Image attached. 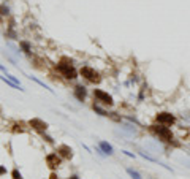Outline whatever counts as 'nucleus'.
Masks as SVG:
<instances>
[{
	"label": "nucleus",
	"mask_w": 190,
	"mask_h": 179,
	"mask_svg": "<svg viewBox=\"0 0 190 179\" xmlns=\"http://www.w3.org/2000/svg\"><path fill=\"white\" fill-rule=\"evenodd\" d=\"M151 132H152L155 136H158L160 140H163V141L171 143V140H173L171 130H170L168 127H165L163 124H162V125H151Z\"/></svg>",
	"instance_id": "nucleus-1"
},
{
	"label": "nucleus",
	"mask_w": 190,
	"mask_h": 179,
	"mask_svg": "<svg viewBox=\"0 0 190 179\" xmlns=\"http://www.w3.org/2000/svg\"><path fill=\"white\" fill-rule=\"evenodd\" d=\"M57 70H59V72L62 73V76L67 78V79H75V78H76V70L73 68L71 62H70V63H63V60H62L60 63H57Z\"/></svg>",
	"instance_id": "nucleus-2"
},
{
	"label": "nucleus",
	"mask_w": 190,
	"mask_h": 179,
	"mask_svg": "<svg viewBox=\"0 0 190 179\" xmlns=\"http://www.w3.org/2000/svg\"><path fill=\"white\" fill-rule=\"evenodd\" d=\"M93 97L97 98L100 103H103V105H108V106H113L114 105V102H113V97L108 92H103V90H100V89H95L93 90Z\"/></svg>",
	"instance_id": "nucleus-3"
},
{
	"label": "nucleus",
	"mask_w": 190,
	"mask_h": 179,
	"mask_svg": "<svg viewBox=\"0 0 190 179\" xmlns=\"http://www.w3.org/2000/svg\"><path fill=\"white\" fill-rule=\"evenodd\" d=\"M81 75H83L87 81H90V82H98L100 81V76H98V73L93 70V68H90V67H83L81 68V72H79Z\"/></svg>",
	"instance_id": "nucleus-4"
},
{
	"label": "nucleus",
	"mask_w": 190,
	"mask_h": 179,
	"mask_svg": "<svg viewBox=\"0 0 190 179\" xmlns=\"http://www.w3.org/2000/svg\"><path fill=\"white\" fill-rule=\"evenodd\" d=\"M155 120L158 122V124H163V125H171V124H174V116L173 114H170V113H160V114H157L155 116Z\"/></svg>",
	"instance_id": "nucleus-5"
},
{
	"label": "nucleus",
	"mask_w": 190,
	"mask_h": 179,
	"mask_svg": "<svg viewBox=\"0 0 190 179\" xmlns=\"http://www.w3.org/2000/svg\"><path fill=\"white\" fill-rule=\"evenodd\" d=\"M29 125H30L32 129L38 130V132H41V133H45V132L48 130V124H46L45 120H41V119H30V120H29Z\"/></svg>",
	"instance_id": "nucleus-6"
},
{
	"label": "nucleus",
	"mask_w": 190,
	"mask_h": 179,
	"mask_svg": "<svg viewBox=\"0 0 190 179\" xmlns=\"http://www.w3.org/2000/svg\"><path fill=\"white\" fill-rule=\"evenodd\" d=\"M46 163H48V167L49 168H57L59 165H60V155L57 154V152H54V154H49L48 157H46Z\"/></svg>",
	"instance_id": "nucleus-7"
},
{
	"label": "nucleus",
	"mask_w": 190,
	"mask_h": 179,
	"mask_svg": "<svg viewBox=\"0 0 190 179\" xmlns=\"http://www.w3.org/2000/svg\"><path fill=\"white\" fill-rule=\"evenodd\" d=\"M57 154L62 155V157H65V159H71V157H73V151H71L68 146L62 144V146L57 147Z\"/></svg>",
	"instance_id": "nucleus-8"
},
{
	"label": "nucleus",
	"mask_w": 190,
	"mask_h": 179,
	"mask_svg": "<svg viewBox=\"0 0 190 179\" xmlns=\"http://www.w3.org/2000/svg\"><path fill=\"white\" fill-rule=\"evenodd\" d=\"M86 95H87V90L84 86H76L75 89V97L79 100V102H84L86 100Z\"/></svg>",
	"instance_id": "nucleus-9"
},
{
	"label": "nucleus",
	"mask_w": 190,
	"mask_h": 179,
	"mask_svg": "<svg viewBox=\"0 0 190 179\" xmlns=\"http://www.w3.org/2000/svg\"><path fill=\"white\" fill-rule=\"evenodd\" d=\"M98 146H100V149L103 151L106 155H111V154H113V146L108 144L106 141H98Z\"/></svg>",
	"instance_id": "nucleus-10"
},
{
	"label": "nucleus",
	"mask_w": 190,
	"mask_h": 179,
	"mask_svg": "<svg viewBox=\"0 0 190 179\" xmlns=\"http://www.w3.org/2000/svg\"><path fill=\"white\" fill-rule=\"evenodd\" d=\"M0 79H2L3 82H6L8 86H11V87H15V89H19V90H24L22 87H21V84H16V82H13L11 79H8L6 76H0Z\"/></svg>",
	"instance_id": "nucleus-11"
},
{
	"label": "nucleus",
	"mask_w": 190,
	"mask_h": 179,
	"mask_svg": "<svg viewBox=\"0 0 190 179\" xmlns=\"http://www.w3.org/2000/svg\"><path fill=\"white\" fill-rule=\"evenodd\" d=\"M127 173L133 177V179H141V174L138 173V171H135V170H132V168H127Z\"/></svg>",
	"instance_id": "nucleus-12"
},
{
	"label": "nucleus",
	"mask_w": 190,
	"mask_h": 179,
	"mask_svg": "<svg viewBox=\"0 0 190 179\" xmlns=\"http://www.w3.org/2000/svg\"><path fill=\"white\" fill-rule=\"evenodd\" d=\"M21 48H22V51H24V52H27V54L30 52V45L27 43V41H21Z\"/></svg>",
	"instance_id": "nucleus-13"
},
{
	"label": "nucleus",
	"mask_w": 190,
	"mask_h": 179,
	"mask_svg": "<svg viewBox=\"0 0 190 179\" xmlns=\"http://www.w3.org/2000/svg\"><path fill=\"white\" fill-rule=\"evenodd\" d=\"M11 176H13V179H24L22 174H21L18 170H13V171H11Z\"/></svg>",
	"instance_id": "nucleus-14"
},
{
	"label": "nucleus",
	"mask_w": 190,
	"mask_h": 179,
	"mask_svg": "<svg viewBox=\"0 0 190 179\" xmlns=\"http://www.w3.org/2000/svg\"><path fill=\"white\" fill-rule=\"evenodd\" d=\"M0 15L6 16V15H8V8H6V7H3V5H0Z\"/></svg>",
	"instance_id": "nucleus-15"
},
{
	"label": "nucleus",
	"mask_w": 190,
	"mask_h": 179,
	"mask_svg": "<svg viewBox=\"0 0 190 179\" xmlns=\"http://www.w3.org/2000/svg\"><path fill=\"white\" fill-rule=\"evenodd\" d=\"M141 155H143V157H144V159H147V160H151V162H157V160H155V159H154V157H151V155H147V154H146V152H141Z\"/></svg>",
	"instance_id": "nucleus-16"
},
{
	"label": "nucleus",
	"mask_w": 190,
	"mask_h": 179,
	"mask_svg": "<svg viewBox=\"0 0 190 179\" xmlns=\"http://www.w3.org/2000/svg\"><path fill=\"white\" fill-rule=\"evenodd\" d=\"M43 138H45V140H46V141H48V143H51V144H52V143H54V140H52V138H51V136H48V135H45V133H43Z\"/></svg>",
	"instance_id": "nucleus-17"
},
{
	"label": "nucleus",
	"mask_w": 190,
	"mask_h": 179,
	"mask_svg": "<svg viewBox=\"0 0 190 179\" xmlns=\"http://www.w3.org/2000/svg\"><path fill=\"white\" fill-rule=\"evenodd\" d=\"M6 78H8V79H11L13 82H16V84H19V81H18V79H16L15 76H11V75H6Z\"/></svg>",
	"instance_id": "nucleus-18"
},
{
	"label": "nucleus",
	"mask_w": 190,
	"mask_h": 179,
	"mask_svg": "<svg viewBox=\"0 0 190 179\" xmlns=\"http://www.w3.org/2000/svg\"><path fill=\"white\" fill-rule=\"evenodd\" d=\"M0 174H6V168L5 167H0Z\"/></svg>",
	"instance_id": "nucleus-19"
},
{
	"label": "nucleus",
	"mask_w": 190,
	"mask_h": 179,
	"mask_svg": "<svg viewBox=\"0 0 190 179\" xmlns=\"http://www.w3.org/2000/svg\"><path fill=\"white\" fill-rule=\"evenodd\" d=\"M49 179H59V177H57V174H56V173H52V174L49 176Z\"/></svg>",
	"instance_id": "nucleus-20"
},
{
	"label": "nucleus",
	"mask_w": 190,
	"mask_h": 179,
	"mask_svg": "<svg viewBox=\"0 0 190 179\" xmlns=\"http://www.w3.org/2000/svg\"><path fill=\"white\" fill-rule=\"evenodd\" d=\"M124 154H125V155H128V157H135L132 152H127V151H124Z\"/></svg>",
	"instance_id": "nucleus-21"
},
{
	"label": "nucleus",
	"mask_w": 190,
	"mask_h": 179,
	"mask_svg": "<svg viewBox=\"0 0 190 179\" xmlns=\"http://www.w3.org/2000/svg\"><path fill=\"white\" fill-rule=\"evenodd\" d=\"M0 70H2V72H5V67H3V65H0Z\"/></svg>",
	"instance_id": "nucleus-22"
},
{
	"label": "nucleus",
	"mask_w": 190,
	"mask_h": 179,
	"mask_svg": "<svg viewBox=\"0 0 190 179\" xmlns=\"http://www.w3.org/2000/svg\"><path fill=\"white\" fill-rule=\"evenodd\" d=\"M70 179H79V177H78V176H71Z\"/></svg>",
	"instance_id": "nucleus-23"
}]
</instances>
